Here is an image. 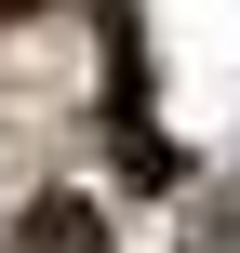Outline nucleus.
I'll return each mask as SVG.
<instances>
[{
  "mask_svg": "<svg viewBox=\"0 0 240 253\" xmlns=\"http://www.w3.org/2000/svg\"><path fill=\"white\" fill-rule=\"evenodd\" d=\"M13 253H107V213H94V200H67V187H53V200H40V213H27V227H13Z\"/></svg>",
  "mask_w": 240,
  "mask_h": 253,
  "instance_id": "obj_1",
  "label": "nucleus"
},
{
  "mask_svg": "<svg viewBox=\"0 0 240 253\" xmlns=\"http://www.w3.org/2000/svg\"><path fill=\"white\" fill-rule=\"evenodd\" d=\"M0 13H27V0H0Z\"/></svg>",
  "mask_w": 240,
  "mask_h": 253,
  "instance_id": "obj_2",
  "label": "nucleus"
}]
</instances>
